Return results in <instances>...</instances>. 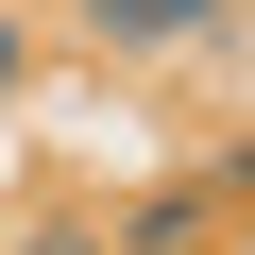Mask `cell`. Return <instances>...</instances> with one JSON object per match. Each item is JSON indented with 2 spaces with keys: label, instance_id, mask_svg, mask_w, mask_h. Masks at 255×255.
Segmentation results:
<instances>
[{
  "label": "cell",
  "instance_id": "cell-1",
  "mask_svg": "<svg viewBox=\"0 0 255 255\" xmlns=\"http://www.w3.org/2000/svg\"><path fill=\"white\" fill-rule=\"evenodd\" d=\"M68 17H85V34H204L221 0H68Z\"/></svg>",
  "mask_w": 255,
  "mask_h": 255
},
{
  "label": "cell",
  "instance_id": "cell-2",
  "mask_svg": "<svg viewBox=\"0 0 255 255\" xmlns=\"http://www.w3.org/2000/svg\"><path fill=\"white\" fill-rule=\"evenodd\" d=\"M34 255H102V238H34Z\"/></svg>",
  "mask_w": 255,
  "mask_h": 255
}]
</instances>
